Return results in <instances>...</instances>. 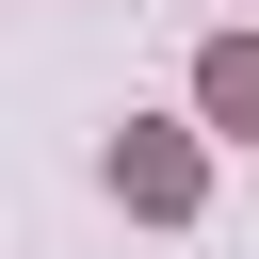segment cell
<instances>
[{
  "mask_svg": "<svg viewBox=\"0 0 259 259\" xmlns=\"http://www.w3.org/2000/svg\"><path fill=\"white\" fill-rule=\"evenodd\" d=\"M113 194L146 210V227H194V194H210V162H194V130H113Z\"/></svg>",
  "mask_w": 259,
  "mask_h": 259,
  "instance_id": "cell-1",
  "label": "cell"
},
{
  "mask_svg": "<svg viewBox=\"0 0 259 259\" xmlns=\"http://www.w3.org/2000/svg\"><path fill=\"white\" fill-rule=\"evenodd\" d=\"M194 113H210L227 146H259V32H210V49H194Z\"/></svg>",
  "mask_w": 259,
  "mask_h": 259,
  "instance_id": "cell-2",
  "label": "cell"
}]
</instances>
